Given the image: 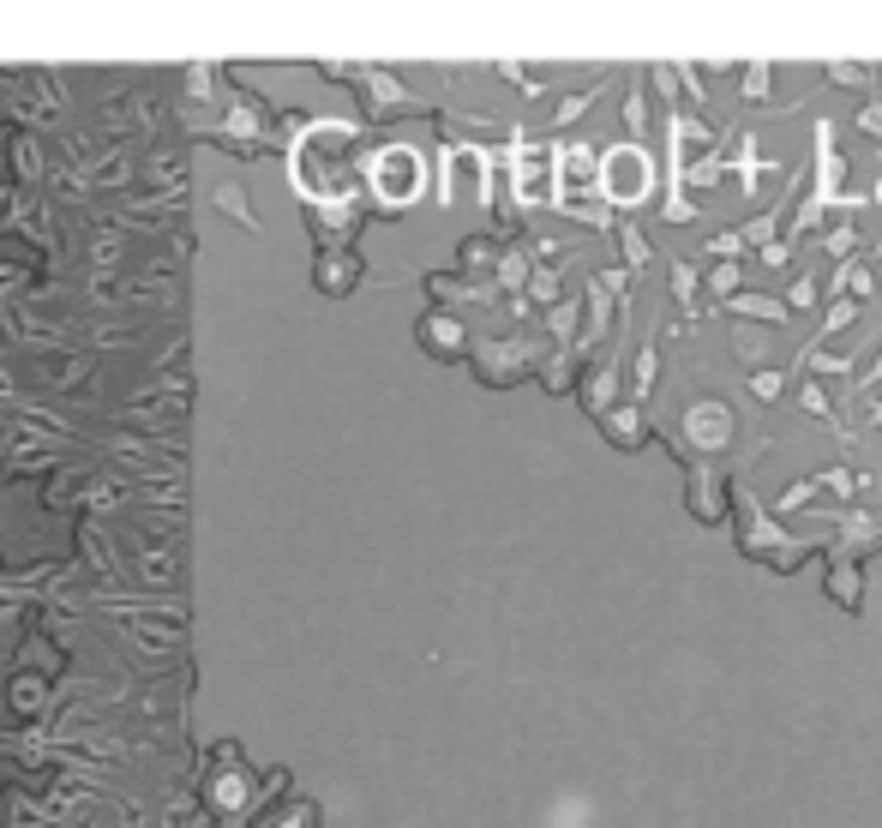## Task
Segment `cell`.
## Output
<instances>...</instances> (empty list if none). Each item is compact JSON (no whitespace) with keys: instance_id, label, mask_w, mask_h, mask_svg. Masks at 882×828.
<instances>
[{"instance_id":"obj_28","label":"cell","mask_w":882,"mask_h":828,"mask_svg":"<svg viewBox=\"0 0 882 828\" xmlns=\"http://www.w3.org/2000/svg\"><path fill=\"white\" fill-rule=\"evenodd\" d=\"M828 84H840V91H871V67H859V60H828Z\"/></svg>"},{"instance_id":"obj_14","label":"cell","mask_w":882,"mask_h":828,"mask_svg":"<svg viewBox=\"0 0 882 828\" xmlns=\"http://www.w3.org/2000/svg\"><path fill=\"white\" fill-rule=\"evenodd\" d=\"M721 313L726 318H745V325H787V318H792L781 295H757V288H738Z\"/></svg>"},{"instance_id":"obj_29","label":"cell","mask_w":882,"mask_h":828,"mask_svg":"<svg viewBox=\"0 0 882 828\" xmlns=\"http://www.w3.org/2000/svg\"><path fill=\"white\" fill-rule=\"evenodd\" d=\"M648 97H643V84H631V97H624V126H631V138L643 145V133H648Z\"/></svg>"},{"instance_id":"obj_40","label":"cell","mask_w":882,"mask_h":828,"mask_svg":"<svg viewBox=\"0 0 882 828\" xmlns=\"http://www.w3.org/2000/svg\"><path fill=\"white\" fill-rule=\"evenodd\" d=\"M859 126H864L871 138H882V97H871V103L859 109Z\"/></svg>"},{"instance_id":"obj_38","label":"cell","mask_w":882,"mask_h":828,"mask_svg":"<svg viewBox=\"0 0 882 828\" xmlns=\"http://www.w3.org/2000/svg\"><path fill=\"white\" fill-rule=\"evenodd\" d=\"M733 354L745 361V373H762V342H757V337H745V330H738V337H733Z\"/></svg>"},{"instance_id":"obj_35","label":"cell","mask_w":882,"mask_h":828,"mask_svg":"<svg viewBox=\"0 0 882 828\" xmlns=\"http://www.w3.org/2000/svg\"><path fill=\"white\" fill-rule=\"evenodd\" d=\"M709 295L721 300V307L738 295V264H714V271H709Z\"/></svg>"},{"instance_id":"obj_18","label":"cell","mask_w":882,"mask_h":828,"mask_svg":"<svg viewBox=\"0 0 882 828\" xmlns=\"http://www.w3.org/2000/svg\"><path fill=\"white\" fill-rule=\"evenodd\" d=\"M721 181H726V150H714V157H697V162H690L672 193H709V186H721Z\"/></svg>"},{"instance_id":"obj_11","label":"cell","mask_w":882,"mask_h":828,"mask_svg":"<svg viewBox=\"0 0 882 828\" xmlns=\"http://www.w3.org/2000/svg\"><path fill=\"white\" fill-rule=\"evenodd\" d=\"M619 390H624V361H619V354H607V361L583 378L577 397H583V409L595 415V420H607L612 409H619Z\"/></svg>"},{"instance_id":"obj_32","label":"cell","mask_w":882,"mask_h":828,"mask_svg":"<svg viewBox=\"0 0 882 828\" xmlns=\"http://www.w3.org/2000/svg\"><path fill=\"white\" fill-rule=\"evenodd\" d=\"M823 307V288H816V276H799V283L787 288V313H816Z\"/></svg>"},{"instance_id":"obj_1","label":"cell","mask_w":882,"mask_h":828,"mask_svg":"<svg viewBox=\"0 0 882 828\" xmlns=\"http://www.w3.org/2000/svg\"><path fill=\"white\" fill-rule=\"evenodd\" d=\"M655 193H660V162H655V150H648V145L624 138V145L600 150V205H607L612 216L643 211Z\"/></svg>"},{"instance_id":"obj_5","label":"cell","mask_w":882,"mask_h":828,"mask_svg":"<svg viewBox=\"0 0 882 828\" xmlns=\"http://www.w3.org/2000/svg\"><path fill=\"white\" fill-rule=\"evenodd\" d=\"M475 373H480V385L498 390V385H517V378L541 373V354L522 337H498V342H480L475 349Z\"/></svg>"},{"instance_id":"obj_34","label":"cell","mask_w":882,"mask_h":828,"mask_svg":"<svg viewBox=\"0 0 882 828\" xmlns=\"http://www.w3.org/2000/svg\"><path fill=\"white\" fill-rule=\"evenodd\" d=\"M697 216H702V205H697V199H685V193H672L667 205H660V223H672V228L697 223Z\"/></svg>"},{"instance_id":"obj_13","label":"cell","mask_w":882,"mask_h":828,"mask_svg":"<svg viewBox=\"0 0 882 828\" xmlns=\"http://www.w3.org/2000/svg\"><path fill=\"white\" fill-rule=\"evenodd\" d=\"M726 162L738 169V193H745V199H757L762 174H787L781 157H762V150H757V133H738V150H726Z\"/></svg>"},{"instance_id":"obj_27","label":"cell","mask_w":882,"mask_h":828,"mask_svg":"<svg viewBox=\"0 0 882 828\" xmlns=\"http://www.w3.org/2000/svg\"><path fill=\"white\" fill-rule=\"evenodd\" d=\"M697 295H702V271L690 259H679L672 264V300H679V307H697Z\"/></svg>"},{"instance_id":"obj_19","label":"cell","mask_w":882,"mask_h":828,"mask_svg":"<svg viewBox=\"0 0 882 828\" xmlns=\"http://www.w3.org/2000/svg\"><path fill=\"white\" fill-rule=\"evenodd\" d=\"M745 390L762 402V409H774V402L792 397L799 385H792V373H781V366H762V373H750V378H745Z\"/></svg>"},{"instance_id":"obj_7","label":"cell","mask_w":882,"mask_h":828,"mask_svg":"<svg viewBox=\"0 0 882 828\" xmlns=\"http://www.w3.org/2000/svg\"><path fill=\"white\" fill-rule=\"evenodd\" d=\"M558 199L553 205L558 211H570V205H583L588 193L600 199V150L595 145H558Z\"/></svg>"},{"instance_id":"obj_24","label":"cell","mask_w":882,"mask_h":828,"mask_svg":"<svg viewBox=\"0 0 882 828\" xmlns=\"http://www.w3.org/2000/svg\"><path fill=\"white\" fill-rule=\"evenodd\" d=\"M859 247H864V240H859V223H835V228L823 235V252H828L835 264H852V252H859Z\"/></svg>"},{"instance_id":"obj_4","label":"cell","mask_w":882,"mask_h":828,"mask_svg":"<svg viewBox=\"0 0 882 828\" xmlns=\"http://www.w3.org/2000/svg\"><path fill=\"white\" fill-rule=\"evenodd\" d=\"M685 517L702 522V529H721L726 517H733V499L738 492L726 487V468L721 463H690L685 468Z\"/></svg>"},{"instance_id":"obj_20","label":"cell","mask_w":882,"mask_h":828,"mask_svg":"<svg viewBox=\"0 0 882 828\" xmlns=\"http://www.w3.org/2000/svg\"><path fill=\"white\" fill-rule=\"evenodd\" d=\"M769 91H774V60L769 55L745 60V72H738V97H745V103H769Z\"/></svg>"},{"instance_id":"obj_2","label":"cell","mask_w":882,"mask_h":828,"mask_svg":"<svg viewBox=\"0 0 882 828\" xmlns=\"http://www.w3.org/2000/svg\"><path fill=\"white\" fill-rule=\"evenodd\" d=\"M738 511H745V529H738V553L750 558V565L774 570V577H792V570L811 558V541H799V534L781 529V517L762 511L750 492H738Z\"/></svg>"},{"instance_id":"obj_30","label":"cell","mask_w":882,"mask_h":828,"mask_svg":"<svg viewBox=\"0 0 882 828\" xmlns=\"http://www.w3.org/2000/svg\"><path fill=\"white\" fill-rule=\"evenodd\" d=\"M595 97H600V84H588V91H570L565 103H558V114H553V121H558V126H577L583 114L595 109Z\"/></svg>"},{"instance_id":"obj_8","label":"cell","mask_w":882,"mask_h":828,"mask_svg":"<svg viewBox=\"0 0 882 828\" xmlns=\"http://www.w3.org/2000/svg\"><path fill=\"white\" fill-rule=\"evenodd\" d=\"M420 157L408 145H391V150H378V162H373V186H378V199L385 205H415L420 199Z\"/></svg>"},{"instance_id":"obj_21","label":"cell","mask_w":882,"mask_h":828,"mask_svg":"<svg viewBox=\"0 0 882 828\" xmlns=\"http://www.w3.org/2000/svg\"><path fill=\"white\" fill-rule=\"evenodd\" d=\"M655 378H660V342H643L636 349V373H631V402L655 397Z\"/></svg>"},{"instance_id":"obj_26","label":"cell","mask_w":882,"mask_h":828,"mask_svg":"<svg viewBox=\"0 0 882 828\" xmlns=\"http://www.w3.org/2000/svg\"><path fill=\"white\" fill-rule=\"evenodd\" d=\"M859 300H828V313H823V330H816V342H828V337H840L847 325H859Z\"/></svg>"},{"instance_id":"obj_6","label":"cell","mask_w":882,"mask_h":828,"mask_svg":"<svg viewBox=\"0 0 882 828\" xmlns=\"http://www.w3.org/2000/svg\"><path fill=\"white\" fill-rule=\"evenodd\" d=\"M811 169H816V186H811V199H823L828 211L847 199V157H840V145H835V121H816L811 126Z\"/></svg>"},{"instance_id":"obj_37","label":"cell","mask_w":882,"mask_h":828,"mask_svg":"<svg viewBox=\"0 0 882 828\" xmlns=\"http://www.w3.org/2000/svg\"><path fill=\"white\" fill-rule=\"evenodd\" d=\"M672 67H679V84L690 91V103H709V91H702V67H697V60H690V55H679Z\"/></svg>"},{"instance_id":"obj_23","label":"cell","mask_w":882,"mask_h":828,"mask_svg":"<svg viewBox=\"0 0 882 828\" xmlns=\"http://www.w3.org/2000/svg\"><path fill=\"white\" fill-rule=\"evenodd\" d=\"M781 211H762V216H750L745 223V247H757V252H769V247H781Z\"/></svg>"},{"instance_id":"obj_43","label":"cell","mask_w":882,"mask_h":828,"mask_svg":"<svg viewBox=\"0 0 882 828\" xmlns=\"http://www.w3.org/2000/svg\"><path fill=\"white\" fill-rule=\"evenodd\" d=\"M871 427H882V397L871 402Z\"/></svg>"},{"instance_id":"obj_15","label":"cell","mask_w":882,"mask_h":828,"mask_svg":"<svg viewBox=\"0 0 882 828\" xmlns=\"http://www.w3.org/2000/svg\"><path fill=\"white\" fill-rule=\"evenodd\" d=\"M420 342H427L432 354H444V361H456V354L468 349V330L456 325L451 313H427V318H420Z\"/></svg>"},{"instance_id":"obj_39","label":"cell","mask_w":882,"mask_h":828,"mask_svg":"<svg viewBox=\"0 0 882 828\" xmlns=\"http://www.w3.org/2000/svg\"><path fill=\"white\" fill-rule=\"evenodd\" d=\"M463 264H468V271L493 264V240H463Z\"/></svg>"},{"instance_id":"obj_45","label":"cell","mask_w":882,"mask_h":828,"mask_svg":"<svg viewBox=\"0 0 882 828\" xmlns=\"http://www.w3.org/2000/svg\"><path fill=\"white\" fill-rule=\"evenodd\" d=\"M871 205H882V181H877V193H871Z\"/></svg>"},{"instance_id":"obj_42","label":"cell","mask_w":882,"mask_h":828,"mask_svg":"<svg viewBox=\"0 0 882 828\" xmlns=\"http://www.w3.org/2000/svg\"><path fill=\"white\" fill-rule=\"evenodd\" d=\"M787 259H792V247H787V240H781V247H769V252H762V264H774V271H781Z\"/></svg>"},{"instance_id":"obj_36","label":"cell","mask_w":882,"mask_h":828,"mask_svg":"<svg viewBox=\"0 0 882 828\" xmlns=\"http://www.w3.org/2000/svg\"><path fill=\"white\" fill-rule=\"evenodd\" d=\"M648 84L660 91V103H679V67L672 60H660V67H648Z\"/></svg>"},{"instance_id":"obj_12","label":"cell","mask_w":882,"mask_h":828,"mask_svg":"<svg viewBox=\"0 0 882 828\" xmlns=\"http://www.w3.org/2000/svg\"><path fill=\"white\" fill-rule=\"evenodd\" d=\"M600 432L612 439V451H643L655 439V420L643 415V402H619V409L600 420Z\"/></svg>"},{"instance_id":"obj_3","label":"cell","mask_w":882,"mask_h":828,"mask_svg":"<svg viewBox=\"0 0 882 828\" xmlns=\"http://www.w3.org/2000/svg\"><path fill=\"white\" fill-rule=\"evenodd\" d=\"M733 439H738L733 402H721V397L685 402V451H690V463H721V456L733 451Z\"/></svg>"},{"instance_id":"obj_41","label":"cell","mask_w":882,"mask_h":828,"mask_svg":"<svg viewBox=\"0 0 882 828\" xmlns=\"http://www.w3.org/2000/svg\"><path fill=\"white\" fill-rule=\"evenodd\" d=\"M882 385V349H877V361L864 366V378H859V390H877Z\"/></svg>"},{"instance_id":"obj_33","label":"cell","mask_w":882,"mask_h":828,"mask_svg":"<svg viewBox=\"0 0 882 828\" xmlns=\"http://www.w3.org/2000/svg\"><path fill=\"white\" fill-rule=\"evenodd\" d=\"M529 295L541 300L546 313L558 307V271H553V264H534V283H529Z\"/></svg>"},{"instance_id":"obj_9","label":"cell","mask_w":882,"mask_h":828,"mask_svg":"<svg viewBox=\"0 0 882 828\" xmlns=\"http://www.w3.org/2000/svg\"><path fill=\"white\" fill-rule=\"evenodd\" d=\"M823 522L835 529V541H840V553H852V558H864V553H882V511H823Z\"/></svg>"},{"instance_id":"obj_44","label":"cell","mask_w":882,"mask_h":828,"mask_svg":"<svg viewBox=\"0 0 882 828\" xmlns=\"http://www.w3.org/2000/svg\"><path fill=\"white\" fill-rule=\"evenodd\" d=\"M871 264H882V240H877V247H871Z\"/></svg>"},{"instance_id":"obj_25","label":"cell","mask_w":882,"mask_h":828,"mask_svg":"<svg viewBox=\"0 0 882 828\" xmlns=\"http://www.w3.org/2000/svg\"><path fill=\"white\" fill-rule=\"evenodd\" d=\"M619 252H624V271H643V264L655 259V247L643 240V228H631V223H619Z\"/></svg>"},{"instance_id":"obj_10","label":"cell","mask_w":882,"mask_h":828,"mask_svg":"<svg viewBox=\"0 0 882 828\" xmlns=\"http://www.w3.org/2000/svg\"><path fill=\"white\" fill-rule=\"evenodd\" d=\"M823 589H828V601H835L840 613H852V619L864 613V565H859L852 553H828Z\"/></svg>"},{"instance_id":"obj_31","label":"cell","mask_w":882,"mask_h":828,"mask_svg":"<svg viewBox=\"0 0 882 828\" xmlns=\"http://www.w3.org/2000/svg\"><path fill=\"white\" fill-rule=\"evenodd\" d=\"M738 252H745V228H721V235L709 240V259L714 264H738Z\"/></svg>"},{"instance_id":"obj_17","label":"cell","mask_w":882,"mask_h":828,"mask_svg":"<svg viewBox=\"0 0 882 828\" xmlns=\"http://www.w3.org/2000/svg\"><path fill=\"white\" fill-rule=\"evenodd\" d=\"M583 361H588L583 349H565L558 361H546V366H541V385H546V390H583V378H588V373H583Z\"/></svg>"},{"instance_id":"obj_16","label":"cell","mask_w":882,"mask_h":828,"mask_svg":"<svg viewBox=\"0 0 882 828\" xmlns=\"http://www.w3.org/2000/svg\"><path fill=\"white\" fill-rule=\"evenodd\" d=\"M792 397H799V409L811 415V420H823V427L835 432L840 444H852V432L840 427V415H835V397H828V385H816V378H799V390H792Z\"/></svg>"},{"instance_id":"obj_22","label":"cell","mask_w":882,"mask_h":828,"mask_svg":"<svg viewBox=\"0 0 882 828\" xmlns=\"http://www.w3.org/2000/svg\"><path fill=\"white\" fill-rule=\"evenodd\" d=\"M577 325H583V300L570 295V300H558L553 313H546V330H553V342H565V349H577Z\"/></svg>"}]
</instances>
